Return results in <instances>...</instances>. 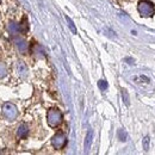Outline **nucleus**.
I'll list each match as a JSON object with an SVG mask.
<instances>
[{
    "label": "nucleus",
    "instance_id": "obj_1",
    "mask_svg": "<svg viewBox=\"0 0 155 155\" xmlns=\"http://www.w3.org/2000/svg\"><path fill=\"white\" fill-rule=\"evenodd\" d=\"M47 120H48L49 127L58 128V125L62 123V114H61V111L56 107L50 109L48 111V114H47Z\"/></svg>",
    "mask_w": 155,
    "mask_h": 155
},
{
    "label": "nucleus",
    "instance_id": "obj_2",
    "mask_svg": "<svg viewBox=\"0 0 155 155\" xmlns=\"http://www.w3.org/2000/svg\"><path fill=\"white\" fill-rule=\"evenodd\" d=\"M137 8H138L140 15H141L142 17H144V18L152 17V16H154V13H155L154 5H153V2H150L149 0H141V1L138 2Z\"/></svg>",
    "mask_w": 155,
    "mask_h": 155
},
{
    "label": "nucleus",
    "instance_id": "obj_3",
    "mask_svg": "<svg viewBox=\"0 0 155 155\" xmlns=\"http://www.w3.org/2000/svg\"><path fill=\"white\" fill-rule=\"evenodd\" d=\"M2 115L6 119L13 120L18 117V110H17L16 105H13L12 103H5L2 105Z\"/></svg>",
    "mask_w": 155,
    "mask_h": 155
},
{
    "label": "nucleus",
    "instance_id": "obj_4",
    "mask_svg": "<svg viewBox=\"0 0 155 155\" xmlns=\"http://www.w3.org/2000/svg\"><path fill=\"white\" fill-rule=\"evenodd\" d=\"M51 144L55 149H62L67 144V138H66L64 134H62V133L55 134L51 138Z\"/></svg>",
    "mask_w": 155,
    "mask_h": 155
},
{
    "label": "nucleus",
    "instance_id": "obj_5",
    "mask_svg": "<svg viewBox=\"0 0 155 155\" xmlns=\"http://www.w3.org/2000/svg\"><path fill=\"white\" fill-rule=\"evenodd\" d=\"M15 43H16L17 48L19 49L20 53H26V51H28V44H26V42L23 38L15 37Z\"/></svg>",
    "mask_w": 155,
    "mask_h": 155
},
{
    "label": "nucleus",
    "instance_id": "obj_6",
    "mask_svg": "<svg viewBox=\"0 0 155 155\" xmlns=\"http://www.w3.org/2000/svg\"><path fill=\"white\" fill-rule=\"evenodd\" d=\"M29 134V128H28V125L26 124H20L19 127H18V130H17V135L19 136L20 138H25L26 136Z\"/></svg>",
    "mask_w": 155,
    "mask_h": 155
},
{
    "label": "nucleus",
    "instance_id": "obj_7",
    "mask_svg": "<svg viewBox=\"0 0 155 155\" xmlns=\"http://www.w3.org/2000/svg\"><path fill=\"white\" fill-rule=\"evenodd\" d=\"M92 140H93V133L92 130H90L86 135V138H85V152L87 153L88 149L91 148V144H92Z\"/></svg>",
    "mask_w": 155,
    "mask_h": 155
},
{
    "label": "nucleus",
    "instance_id": "obj_8",
    "mask_svg": "<svg viewBox=\"0 0 155 155\" xmlns=\"http://www.w3.org/2000/svg\"><path fill=\"white\" fill-rule=\"evenodd\" d=\"M17 71H18V73H19L21 77H26V74H28V67L25 66L24 62H18Z\"/></svg>",
    "mask_w": 155,
    "mask_h": 155
},
{
    "label": "nucleus",
    "instance_id": "obj_9",
    "mask_svg": "<svg viewBox=\"0 0 155 155\" xmlns=\"http://www.w3.org/2000/svg\"><path fill=\"white\" fill-rule=\"evenodd\" d=\"M18 25H19V34H25V32H28V30H29V24H28V19H26V18H23V20L20 21Z\"/></svg>",
    "mask_w": 155,
    "mask_h": 155
},
{
    "label": "nucleus",
    "instance_id": "obj_10",
    "mask_svg": "<svg viewBox=\"0 0 155 155\" xmlns=\"http://www.w3.org/2000/svg\"><path fill=\"white\" fill-rule=\"evenodd\" d=\"M8 31L12 34V35H17V34H19V25L18 24H16V23H10V25H8Z\"/></svg>",
    "mask_w": 155,
    "mask_h": 155
},
{
    "label": "nucleus",
    "instance_id": "obj_11",
    "mask_svg": "<svg viewBox=\"0 0 155 155\" xmlns=\"http://www.w3.org/2000/svg\"><path fill=\"white\" fill-rule=\"evenodd\" d=\"M66 20H67V23H68V26H69L71 31H72L73 34H77V28H75V25H74V21L71 19L68 16H66Z\"/></svg>",
    "mask_w": 155,
    "mask_h": 155
},
{
    "label": "nucleus",
    "instance_id": "obj_12",
    "mask_svg": "<svg viewBox=\"0 0 155 155\" xmlns=\"http://www.w3.org/2000/svg\"><path fill=\"white\" fill-rule=\"evenodd\" d=\"M118 138L120 140V141H127V138H128V134H127V131L125 130H123V129H119L118 130Z\"/></svg>",
    "mask_w": 155,
    "mask_h": 155
},
{
    "label": "nucleus",
    "instance_id": "obj_13",
    "mask_svg": "<svg viewBox=\"0 0 155 155\" xmlns=\"http://www.w3.org/2000/svg\"><path fill=\"white\" fill-rule=\"evenodd\" d=\"M122 97H123V101H124V104L127 105V106H129V94H128V92H127V90H122Z\"/></svg>",
    "mask_w": 155,
    "mask_h": 155
},
{
    "label": "nucleus",
    "instance_id": "obj_14",
    "mask_svg": "<svg viewBox=\"0 0 155 155\" xmlns=\"http://www.w3.org/2000/svg\"><path fill=\"white\" fill-rule=\"evenodd\" d=\"M98 86H99V88L101 90V91H105V90H107V82L105 81V80H100L99 82H98Z\"/></svg>",
    "mask_w": 155,
    "mask_h": 155
},
{
    "label": "nucleus",
    "instance_id": "obj_15",
    "mask_svg": "<svg viewBox=\"0 0 155 155\" xmlns=\"http://www.w3.org/2000/svg\"><path fill=\"white\" fill-rule=\"evenodd\" d=\"M143 148H144V150H148V148H149V137L148 136H146L143 138Z\"/></svg>",
    "mask_w": 155,
    "mask_h": 155
},
{
    "label": "nucleus",
    "instance_id": "obj_16",
    "mask_svg": "<svg viewBox=\"0 0 155 155\" xmlns=\"http://www.w3.org/2000/svg\"><path fill=\"white\" fill-rule=\"evenodd\" d=\"M5 75H6V67L2 63H0V78L5 77Z\"/></svg>",
    "mask_w": 155,
    "mask_h": 155
},
{
    "label": "nucleus",
    "instance_id": "obj_17",
    "mask_svg": "<svg viewBox=\"0 0 155 155\" xmlns=\"http://www.w3.org/2000/svg\"><path fill=\"white\" fill-rule=\"evenodd\" d=\"M0 2H1V0H0Z\"/></svg>",
    "mask_w": 155,
    "mask_h": 155
}]
</instances>
